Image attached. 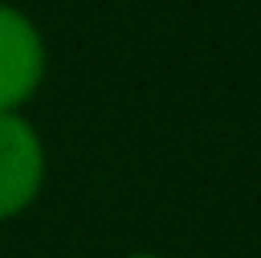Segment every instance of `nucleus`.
<instances>
[{
	"label": "nucleus",
	"instance_id": "nucleus-3",
	"mask_svg": "<svg viewBox=\"0 0 261 258\" xmlns=\"http://www.w3.org/2000/svg\"><path fill=\"white\" fill-rule=\"evenodd\" d=\"M122 258H162V255H155V252H129V255H122Z\"/></svg>",
	"mask_w": 261,
	"mask_h": 258
},
{
	"label": "nucleus",
	"instance_id": "nucleus-1",
	"mask_svg": "<svg viewBox=\"0 0 261 258\" xmlns=\"http://www.w3.org/2000/svg\"><path fill=\"white\" fill-rule=\"evenodd\" d=\"M50 66L43 30L27 10L0 0V113L23 110L40 93Z\"/></svg>",
	"mask_w": 261,
	"mask_h": 258
},
{
	"label": "nucleus",
	"instance_id": "nucleus-2",
	"mask_svg": "<svg viewBox=\"0 0 261 258\" xmlns=\"http://www.w3.org/2000/svg\"><path fill=\"white\" fill-rule=\"evenodd\" d=\"M46 182V142L23 110L0 113V222L23 215Z\"/></svg>",
	"mask_w": 261,
	"mask_h": 258
}]
</instances>
